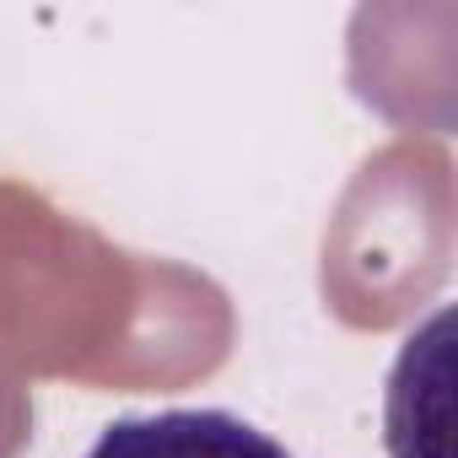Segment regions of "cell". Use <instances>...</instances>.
<instances>
[{
    "mask_svg": "<svg viewBox=\"0 0 458 458\" xmlns=\"http://www.w3.org/2000/svg\"><path fill=\"white\" fill-rule=\"evenodd\" d=\"M81 458H292V453L233 410H151L108 420Z\"/></svg>",
    "mask_w": 458,
    "mask_h": 458,
    "instance_id": "6da1fadb",
    "label": "cell"
}]
</instances>
